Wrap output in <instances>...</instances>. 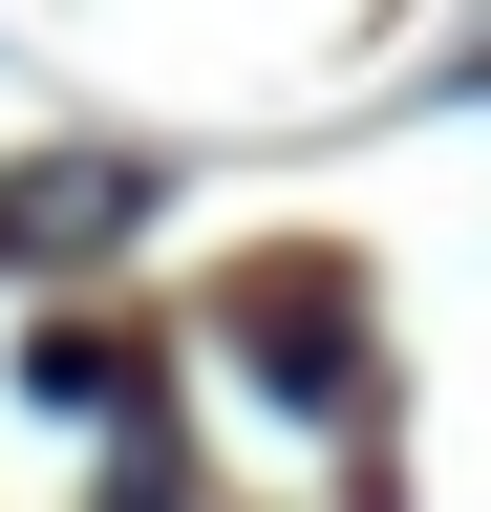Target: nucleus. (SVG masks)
Wrapping results in <instances>:
<instances>
[{"mask_svg": "<svg viewBox=\"0 0 491 512\" xmlns=\"http://www.w3.org/2000/svg\"><path fill=\"white\" fill-rule=\"evenodd\" d=\"M235 342H257V363H299V384H363V320H342V299H299V278H257V299H235Z\"/></svg>", "mask_w": 491, "mask_h": 512, "instance_id": "obj_2", "label": "nucleus"}, {"mask_svg": "<svg viewBox=\"0 0 491 512\" xmlns=\"http://www.w3.org/2000/svg\"><path fill=\"white\" fill-rule=\"evenodd\" d=\"M150 214V171L129 150H65V171H0V256H22V278H65V256H107Z\"/></svg>", "mask_w": 491, "mask_h": 512, "instance_id": "obj_1", "label": "nucleus"}]
</instances>
